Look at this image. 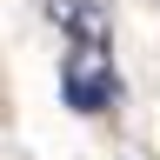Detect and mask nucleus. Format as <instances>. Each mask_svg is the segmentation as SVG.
Listing matches in <instances>:
<instances>
[{
  "label": "nucleus",
  "instance_id": "f03ea898",
  "mask_svg": "<svg viewBox=\"0 0 160 160\" xmlns=\"http://www.w3.org/2000/svg\"><path fill=\"white\" fill-rule=\"evenodd\" d=\"M53 20L73 40H100V47H107V7H100V0H53Z\"/></svg>",
  "mask_w": 160,
  "mask_h": 160
},
{
  "label": "nucleus",
  "instance_id": "f257e3e1",
  "mask_svg": "<svg viewBox=\"0 0 160 160\" xmlns=\"http://www.w3.org/2000/svg\"><path fill=\"white\" fill-rule=\"evenodd\" d=\"M120 100V80H113V60L100 40H73V53H67V107L80 113H100V107H113Z\"/></svg>",
  "mask_w": 160,
  "mask_h": 160
}]
</instances>
